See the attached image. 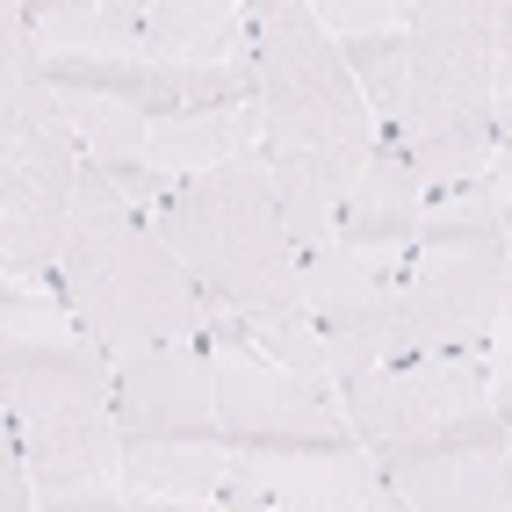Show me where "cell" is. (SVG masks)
<instances>
[{
	"mask_svg": "<svg viewBox=\"0 0 512 512\" xmlns=\"http://www.w3.org/2000/svg\"><path fill=\"white\" fill-rule=\"evenodd\" d=\"M0 397H8V440L37 476V498L123 491L116 361L87 339L58 282L0 289Z\"/></svg>",
	"mask_w": 512,
	"mask_h": 512,
	"instance_id": "6da1fadb",
	"label": "cell"
},
{
	"mask_svg": "<svg viewBox=\"0 0 512 512\" xmlns=\"http://www.w3.org/2000/svg\"><path fill=\"white\" fill-rule=\"evenodd\" d=\"M58 296L73 303V318L109 361L152 354V347H195L210 332V303L188 282V267L159 238V224L123 202V188L101 166H80Z\"/></svg>",
	"mask_w": 512,
	"mask_h": 512,
	"instance_id": "7a4b0ae2",
	"label": "cell"
},
{
	"mask_svg": "<svg viewBox=\"0 0 512 512\" xmlns=\"http://www.w3.org/2000/svg\"><path fill=\"white\" fill-rule=\"evenodd\" d=\"M159 238L174 246V260L188 267V282L202 289L210 311H231V318L303 311V253L282 224L275 174L260 152L174 181L159 210Z\"/></svg>",
	"mask_w": 512,
	"mask_h": 512,
	"instance_id": "3957f363",
	"label": "cell"
},
{
	"mask_svg": "<svg viewBox=\"0 0 512 512\" xmlns=\"http://www.w3.org/2000/svg\"><path fill=\"white\" fill-rule=\"evenodd\" d=\"M80 145L65 130V94L44 73L29 8L0 15V267L8 282H58L80 195Z\"/></svg>",
	"mask_w": 512,
	"mask_h": 512,
	"instance_id": "277c9868",
	"label": "cell"
},
{
	"mask_svg": "<svg viewBox=\"0 0 512 512\" xmlns=\"http://www.w3.org/2000/svg\"><path fill=\"white\" fill-rule=\"evenodd\" d=\"M383 138L404 145L426 195L469 188L491 174V0H426L412 8V58H404V109Z\"/></svg>",
	"mask_w": 512,
	"mask_h": 512,
	"instance_id": "5b68a950",
	"label": "cell"
},
{
	"mask_svg": "<svg viewBox=\"0 0 512 512\" xmlns=\"http://www.w3.org/2000/svg\"><path fill=\"white\" fill-rule=\"evenodd\" d=\"M253 101L267 123V166H368L375 116L368 94L347 73L339 44L318 29L311 0H253Z\"/></svg>",
	"mask_w": 512,
	"mask_h": 512,
	"instance_id": "8992f818",
	"label": "cell"
},
{
	"mask_svg": "<svg viewBox=\"0 0 512 512\" xmlns=\"http://www.w3.org/2000/svg\"><path fill=\"white\" fill-rule=\"evenodd\" d=\"M339 404H347L354 440L383 462V476L505 440L484 354H397L354 375V383H339Z\"/></svg>",
	"mask_w": 512,
	"mask_h": 512,
	"instance_id": "52a82bcc",
	"label": "cell"
},
{
	"mask_svg": "<svg viewBox=\"0 0 512 512\" xmlns=\"http://www.w3.org/2000/svg\"><path fill=\"white\" fill-rule=\"evenodd\" d=\"M210 375H217V426L231 455H289V448H347V404L339 383L303 375L289 361H275L267 347H253L224 311H210Z\"/></svg>",
	"mask_w": 512,
	"mask_h": 512,
	"instance_id": "ba28073f",
	"label": "cell"
},
{
	"mask_svg": "<svg viewBox=\"0 0 512 512\" xmlns=\"http://www.w3.org/2000/svg\"><path fill=\"white\" fill-rule=\"evenodd\" d=\"M397 282L404 275H383V267L354 260L339 238L303 253V311L318 325L332 383H354V375L383 368L397 354Z\"/></svg>",
	"mask_w": 512,
	"mask_h": 512,
	"instance_id": "9c48e42d",
	"label": "cell"
},
{
	"mask_svg": "<svg viewBox=\"0 0 512 512\" xmlns=\"http://www.w3.org/2000/svg\"><path fill=\"white\" fill-rule=\"evenodd\" d=\"M116 426L123 448H224L210 347H152L116 361Z\"/></svg>",
	"mask_w": 512,
	"mask_h": 512,
	"instance_id": "30bf717a",
	"label": "cell"
},
{
	"mask_svg": "<svg viewBox=\"0 0 512 512\" xmlns=\"http://www.w3.org/2000/svg\"><path fill=\"white\" fill-rule=\"evenodd\" d=\"M231 484H246L275 512H412L361 440L289 455H231Z\"/></svg>",
	"mask_w": 512,
	"mask_h": 512,
	"instance_id": "8fae6325",
	"label": "cell"
},
{
	"mask_svg": "<svg viewBox=\"0 0 512 512\" xmlns=\"http://www.w3.org/2000/svg\"><path fill=\"white\" fill-rule=\"evenodd\" d=\"M419 210H426L419 166L404 159L397 138H375L347 210H339V246L354 260H368V267H383V275H404V267H412V246H419Z\"/></svg>",
	"mask_w": 512,
	"mask_h": 512,
	"instance_id": "7c38bea8",
	"label": "cell"
},
{
	"mask_svg": "<svg viewBox=\"0 0 512 512\" xmlns=\"http://www.w3.org/2000/svg\"><path fill=\"white\" fill-rule=\"evenodd\" d=\"M318 29L339 44L347 73L368 94L375 130H390L404 109V58H412V8H390V0H311Z\"/></svg>",
	"mask_w": 512,
	"mask_h": 512,
	"instance_id": "4fadbf2b",
	"label": "cell"
},
{
	"mask_svg": "<svg viewBox=\"0 0 512 512\" xmlns=\"http://www.w3.org/2000/svg\"><path fill=\"white\" fill-rule=\"evenodd\" d=\"M145 51L174 73H238L253 65V22L231 0H152Z\"/></svg>",
	"mask_w": 512,
	"mask_h": 512,
	"instance_id": "5bb4252c",
	"label": "cell"
},
{
	"mask_svg": "<svg viewBox=\"0 0 512 512\" xmlns=\"http://www.w3.org/2000/svg\"><path fill=\"white\" fill-rule=\"evenodd\" d=\"M267 145L260 101H217V109H181V116H152V166L166 181L210 174V166H238Z\"/></svg>",
	"mask_w": 512,
	"mask_h": 512,
	"instance_id": "9a60e30c",
	"label": "cell"
},
{
	"mask_svg": "<svg viewBox=\"0 0 512 512\" xmlns=\"http://www.w3.org/2000/svg\"><path fill=\"white\" fill-rule=\"evenodd\" d=\"M37 29V51L58 65H101V58H152L145 51V8H123V0H44L29 8Z\"/></svg>",
	"mask_w": 512,
	"mask_h": 512,
	"instance_id": "2e32d148",
	"label": "cell"
},
{
	"mask_svg": "<svg viewBox=\"0 0 512 512\" xmlns=\"http://www.w3.org/2000/svg\"><path fill=\"white\" fill-rule=\"evenodd\" d=\"M390 484H397V498L412 512H505L512 455H505V440H498V448H462V455L404 469V476H390Z\"/></svg>",
	"mask_w": 512,
	"mask_h": 512,
	"instance_id": "e0dca14e",
	"label": "cell"
},
{
	"mask_svg": "<svg viewBox=\"0 0 512 512\" xmlns=\"http://www.w3.org/2000/svg\"><path fill=\"white\" fill-rule=\"evenodd\" d=\"M65 130L87 166H101L109 181L152 166V116L138 101H109V94H65Z\"/></svg>",
	"mask_w": 512,
	"mask_h": 512,
	"instance_id": "ac0fdd59",
	"label": "cell"
},
{
	"mask_svg": "<svg viewBox=\"0 0 512 512\" xmlns=\"http://www.w3.org/2000/svg\"><path fill=\"white\" fill-rule=\"evenodd\" d=\"M231 448H123V491L145 498H217Z\"/></svg>",
	"mask_w": 512,
	"mask_h": 512,
	"instance_id": "d6986e66",
	"label": "cell"
},
{
	"mask_svg": "<svg viewBox=\"0 0 512 512\" xmlns=\"http://www.w3.org/2000/svg\"><path fill=\"white\" fill-rule=\"evenodd\" d=\"M484 375H491V397H512V275H505V303H498V325L484 347Z\"/></svg>",
	"mask_w": 512,
	"mask_h": 512,
	"instance_id": "ffe728a7",
	"label": "cell"
},
{
	"mask_svg": "<svg viewBox=\"0 0 512 512\" xmlns=\"http://www.w3.org/2000/svg\"><path fill=\"white\" fill-rule=\"evenodd\" d=\"M491 101H512V0L491 8Z\"/></svg>",
	"mask_w": 512,
	"mask_h": 512,
	"instance_id": "44dd1931",
	"label": "cell"
},
{
	"mask_svg": "<svg viewBox=\"0 0 512 512\" xmlns=\"http://www.w3.org/2000/svg\"><path fill=\"white\" fill-rule=\"evenodd\" d=\"M123 512H224V498H145V491H130Z\"/></svg>",
	"mask_w": 512,
	"mask_h": 512,
	"instance_id": "7402d4cb",
	"label": "cell"
},
{
	"mask_svg": "<svg viewBox=\"0 0 512 512\" xmlns=\"http://www.w3.org/2000/svg\"><path fill=\"white\" fill-rule=\"evenodd\" d=\"M491 195H498V217H505V246H512V145H498V159H491Z\"/></svg>",
	"mask_w": 512,
	"mask_h": 512,
	"instance_id": "603a6c76",
	"label": "cell"
},
{
	"mask_svg": "<svg viewBox=\"0 0 512 512\" xmlns=\"http://www.w3.org/2000/svg\"><path fill=\"white\" fill-rule=\"evenodd\" d=\"M498 404V426H505V455H512V397H491Z\"/></svg>",
	"mask_w": 512,
	"mask_h": 512,
	"instance_id": "cb8c5ba5",
	"label": "cell"
},
{
	"mask_svg": "<svg viewBox=\"0 0 512 512\" xmlns=\"http://www.w3.org/2000/svg\"><path fill=\"white\" fill-rule=\"evenodd\" d=\"M505 512H512V498H505Z\"/></svg>",
	"mask_w": 512,
	"mask_h": 512,
	"instance_id": "d4e9b609",
	"label": "cell"
}]
</instances>
